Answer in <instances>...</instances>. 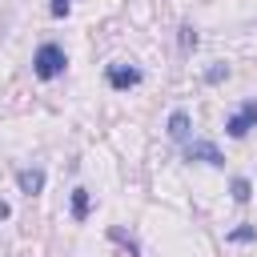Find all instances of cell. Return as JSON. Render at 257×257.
Listing matches in <instances>:
<instances>
[{
    "mask_svg": "<svg viewBox=\"0 0 257 257\" xmlns=\"http://www.w3.org/2000/svg\"><path fill=\"white\" fill-rule=\"evenodd\" d=\"M193 44H197V32L185 24V28H181V48H193Z\"/></svg>",
    "mask_w": 257,
    "mask_h": 257,
    "instance_id": "cell-10",
    "label": "cell"
},
{
    "mask_svg": "<svg viewBox=\"0 0 257 257\" xmlns=\"http://www.w3.org/2000/svg\"><path fill=\"white\" fill-rule=\"evenodd\" d=\"M72 8V0H52V16H64Z\"/></svg>",
    "mask_w": 257,
    "mask_h": 257,
    "instance_id": "cell-12",
    "label": "cell"
},
{
    "mask_svg": "<svg viewBox=\"0 0 257 257\" xmlns=\"http://www.w3.org/2000/svg\"><path fill=\"white\" fill-rule=\"evenodd\" d=\"M185 161H201V165H213V169L225 165V157L213 141H185Z\"/></svg>",
    "mask_w": 257,
    "mask_h": 257,
    "instance_id": "cell-2",
    "label": "cell"
},
{
    "mask_svg": "<svg viewBox=\"0 0 257 257\" xmlns=\"http://www.w3.org/2000/svg\"><path fill=\"white\" fill-rule=\"evenodd\" d=\"M8 213H12V209H8V205H4V201H0V221H4V217H8Z\"/></svg>",
    "mask_w": 257,
    "mask_h": 257,
    "instance_id": "cell-13",
    "label": "cell"
},
{
    "mask_svg": "<svg viewBox=\"0 0 257 257\" xmlns=\"http://www.w3.org/2000/svg\"><path fill=\"white\" fill-rule=\"evenodd\" d=\"M249 197H253L249 181H245V177H237V181H233V201H249Z\"/></svg>",
    "mask_w": 257,
    "mask_h": 257,
    "instance_id": "cell-8",
    "label": "cell"
},
{
    "mask_svg": "<svg viewBox=\"0 0 257 257\" xmlns=\"http://www.w3.org/2000/svg\"><path fill=\"white\" fill-rule=\"evenodd\" d=\"M64 48L60 44H40L36 48V56H32V72L40 76V80H52V76H60L64 72Z\"/></svg>",
    "mask_w": 257,
    "mask_h": 257,
    "instance_id": "cell-1",
    "label": "cell"
},
{
    "mask_svg": "<svg viewBox=\"0 0 257 257\" xmlns=\"http://www.w3.org/2000/svg\"><path fill=\"white\" fill-rule=\"evenodd\" d=\"M169 137H173V141H189V112L177 108V112L169 116Z\"/></svg>",
    "mask_w": 257,
    "mask_h": 257,
    "instance_id": "cell-6",
    "label": "cell"
},
{
    "mask_svg": "<svg viewBox=\"0 0 257 257\" xmlns=\"http://www.w3.org/2000/svg\"><path fill=\"white\" fill-rule=\"evenodd\" d=\"M108 84H112V88H133V84H141V68L108 64Z\"/></svg>",
    "mask_w": 257,
    "mask_h": 257,
    "instance_id": "cell-4",
    "label": "cell"
},
{
    "mask_svg": "<svg viewBox=\"0 0 257 257\" xmlns=\"http://www.w3.org/2000/svg\"><path fill=\"white\" fill-rule=\"evenodd\" d=\"M233 241H253V229H249V225H241V229H233Z\"/></svg>",
    "mask_w": 257,
    "mask_h": 257,
    "instance_id": "cell-11",
    "label": "cell"
},
{
    "mask_svg": "<svg viewBox=\"0 0 257 257\" xmlns=\"http://www.w3.org/2000/svg\"><path fill=\"white\" fill-rule=\"evenodd\" d=\"M72 217H76V221L88 217V189H76V193H72Z\"/></svg>",
    "mask_w": 257,
    "mask_h": 257,
    "instance_id": "cell-7",
    "label": "cell"
},
{
    "mask_svg": "<svg viewBox=\"0 0 257 257\" xmlns=\"http://www.w3.org/2000/svg\"><path fill=\"white\" fill-rule=\"evenodd\" d=\"M16 185H20V193L36 197V193L44 189V169H20V173H16Z\"/></svg>",
    "mask_w": 257,
    "mask_h": 257,
    "instance_id": "cell-5",
    "label": "cell"
},
{
    "mask_svg": "<svg viewBox=\"0 0 257 257\" xmlns=\"http://www.w3.org/2000/svg\"><path fill=\"white\" fill-rule=\"evenodd\" d=\"M225 76H229V68H225V64H213V68L205 72V80H213V84H217V80H225Z\"/></svg>",
    "mask_w": 257,
    "mask_h": 257,
    "instance_id": "cell-9",
    "label": "cell"
},
{
    "mask_svg": "<svg viewBox=\"0 0 257 257\" xmlns=\"http://www.w3.org/2000/svg\"><path fill=\"white\" fill-rule=\"evenodd\" d=\"M253 124H257V100H245V104H241V108H237V112L229 116L225 133H229V137H245V133H249Z\"/></svg>",
    "mask_w": 257,
    "mask_h": 257,
    "instance_id": "cell-3",
    "label": "cell"
}]
</instances>
